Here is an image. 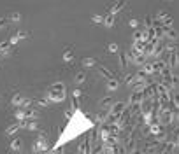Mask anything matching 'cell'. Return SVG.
Here are the masks:
<instances>
[{
  "label": "cell",
  "mask_w": 179,
  "mask_h": 154,
  "mask_svg": "<svg viewBox=\"0 0 179 154\" xmlns=\"http://www.w3.org/2000/svg\"><path fill=\"white\" fill-rule=\"evenodd\" d=\"M84 65H93V60H84Z\"/></svg>",
  "instance_id": "6"
},
{
  "label": "cell",
  "mask_w": 179,
  "mask_h": 154,
  "mask_svg": "<svg viewBox=\"0 0 179 154\" xmlns=\"http://www.w3.org/2000/svg\"><path fill=\"white\" fill-rule=\"evenodd\" d=\"M63 60H65V61H70V60H72V54H70V53H65V54H63Z\"/></svg>",
  "instance_id": "3"
},
{
  "label": "cell",
  "mask_w": 179,
  "mask_h": 154,
  "mask_svg": "<svg viewBox=\"0 0 179 154\" xmlns=\"http://www.w3.org/2000/svg\"><path fill=\"white\" fill-rule=\"evenodd\" d=\"M83 79H84V74H83V72H81V74H77V77H76V81H77V82H81Z\"/></svg>",
  "instance_id": "4"
},
{
  "label": "cell",
  "mask_w": 179,
  "mask_h": 154,
  "mask_svg": "<svg viewBox=\"0 0 179 154\" xmlns=\"http://www.w3.org/2000/svg\"><path fill=\"white\" fill-rule=\"evenodd\" d=\"M51 100H56V102H60V100H63L65 96V91H63V86L62 84H55L53 86V89H51Z\"/></svg>",
  "instance_id": "1"
},
{
  "label": "cell",
  "mask_w": 179,
  "mask_h": 154,
  "mask_svg": "<svg viewBox=\"0 0 179 154\" xmlns=\"http://www.w3.org/2000/svg\"><path fill=\"white\" fill-rule=\"evenodd\" d=\"M13 103L14 105H18V103H21V96H18V95H16L14 98H13Z\"/></svg>",
  "instance_id": "2"
},
{
  "label": "cell",
  "mask_w": 179,
  "mask_h": 154,
  "mask_svg": "<svg viewBox=\"0 0 179 154\" xmlns=\"http://www.w3.org/2000/svg\"><path fill=\"white\" fill-rule=\"evenodd\" d=\"M13 147H14V149H18V147H20V140H14V142H13Z\"/></svg>",
  "instance_id": "5"
}]
</instances>
